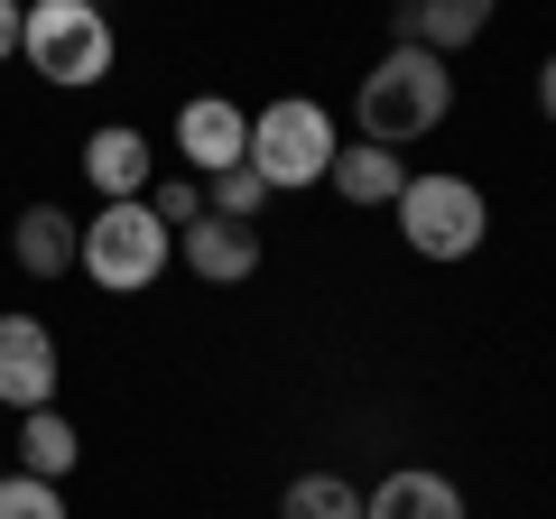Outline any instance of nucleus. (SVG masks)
Segmentation results:
<instances>
[{
	"label": "nucleus",
	"mask_w": 556,
	"mask_h": 519,
	"mask_svg": "<svg viewBox=\"0 0 556 519\" xmlns=\"http://www.w3.org/2000/svg\"><path fill=\"white\" fill-rule=\"evenodd\" d=\"M353 112H362V140L408 149V140H427V130L455 112V75H445V56H427V47H390V56L362 75Z\"/></svg>",
	"instance_id": "f257e3e1"
},
{
	"label": "nucleus",
	"mask_w": 556,
	"mask_h": 519,
	"mask_svg": "<svg viewBox=\"0 0 556 519\" xmlns=\"http://www.w3.org/2000/svg\"><path fill=\"white\" fill-rule=\"evenodd\" d=\"M20 56L38 65L56 93H84V84L112 75L121 38H112V20H102V0H28V20H20Z\"/></svg>",
	"instance_id": "f03ea898"
},
{
	"label": "nucleus",
	"mask_w": 556,
	"mask_h": 519,
	"mask_svg": "<svg viewBox=\"0 0 556 519\" xmlns=\"http://www.w3.org/2000/svg\"><path fill=\"white\" fill-rule=\"evenodd\" d=\"M75 269L102 288V298H139V288H159L167 279V223L149 214V195L93 204V223H84V241H75Z\"/></svg>",
	"instance_id": "7ed1b4c3"
},
{
	"label": "nucleus",
	"mask_w": 556,
	"mask_h": 519,
	"mask_svg": "<svg viewBox=\"0 0 556 519\" xmlns=\"http://www.w3.org/2000/svg\"><path fill=\"white\" fill-rule=\"evenodd\" d=\"M399 241H408L417 260H473L482 232H492V204H482L473 177H455V167H427V177L399 186Z\"/></svg>",
	"instance_id": "20e7f679"
},
{
	"label": "nucleus",
	"mask_w": 556,
	"mask_h": 519,
	"mask_svg": "<svg viewBox=\"0 0 556 519\" xmlns=\"http://www.w3.org/2000/svg\"><path fill=\"white\" fill-rule=\"evenodd\" d=\"M334 112L325 102H306V93H278V102H260L251 112V167L269 177V195H306V186L334 167Z\"/></svg>",
	"instance_id": "39448f33"
},
{
	"label": "nucleus",
	"mask_w": 556,
	"mask_h": 519,
	"mask_svg": "<svg viewBox=\"0 0 556 519\" xmlns=\"http://www.w3.org/2000/svg\"><path fill=\"white\" fill-rule=\"evenodd\" d=\"M56 334H47L38 316H0V408L10 418H28V408H56Z\"/></svg>",
	"instance_id": "423d86ee"
},
{
	"label": "nucleus",
	"mask_w": 556,
	"mask_h": 519,
	"mask_svg": "<svg viewBox=\"0 0 556 519\" xmlns=\"http://www.w3.org/2000/svg\"><path fill=\"white\" fill-rule=\"evenodd\" d=\"M177 159H186V177H223V167H241V159H251V112L223 102V93H195L177 112Z\"/></svg>",
	"instance_id": "0eeeda50"
},
{
	"label": "nucleus",
	"mask_w": 556,
	"mask_h": 519,
	"mask_svg": "<svg viewBox=\"0 0 556 519\" xmlns=\"http://www.w3.org/2000/svg\"><path fill=\"white\" fill-rule=\"evenodd\" d=\"M84 186H93L102 204H130L159 186V149H149V130H130V121H102L93 140H84Z\"/></svg>",
	"instance_id": "6e6552de"
},
{
	"label": "nucleus",
	"mask_w": 556,
	"mask_h": 519,
	"mask_svg": "<svg viewBox=\"0 0 556 519\" xmlns=\"http://www.w3.org/2000/svg\"><path fill=\"white\" fill-rule=\"evenodd\" d=\"M501 0H399V47H427V56H464V47L492 28Z\"/></svg>",
	"instance_id": "1a4fd4ad"
},
{
	"label": "nucleus",
	"mask_w": 556,
	"mask_h": 519,
	"mask_svg": "<svg viewBox=\"0 0 556 519\" xmlns=\"http://www.w3.org/2000/svg\"><path fill=\"white\" fill-rule=\"evenodd\" d=\"M177 251H186V269H195L204 288H241V279L260 269V232H251V223H223V214L186 223V232H177Z\"/></svg>",
	"instance_id": "9d476101"
},
{
	"label": "nucleus",
	"mask_w": 556,
	"mask_h": 519,
	"mask_svg": "<svg viewBox=\"0 0 556 519\" xmlns=\"http://www.w3.org/2000/svg\"><path fill=\"white\" fill-rule=\"evenodd\" d=\"M362 519H464V492L427 464H399L380 473V492H362Z\"/></svg>",
	"instance_id": "9b49d317"
},
{
	"label": "nucleus",
	"mask_w": 556,
	"mask_h": 519,
	"mask_svg": "<svg viewBox=\"0 0 556 519\" xmlns=\"http://www.w3.org/2000/svg\"><path fill=\"white\" fill-rule=\"evenodd\" d=\"M75 241H84V223L65 214V204H28V214L10 223V260H20L28 279H65V269H75Z\"/></svg>",
	"instance_id": "f8f14e48"
},
{
	"label": "nucleus",
	"mask_w": 556,
	"mask_h": 519,
	"mask_svg": "<svg viewBox=\"0 0 556 519\" xmlns=\"http://www.w3.org/2000/svg\"><path fill=\"white\" fill-rule=\"evenodd\" d=\"M325 186H334L343 204H399V186H408V159H399V149H380V140H353V149H334Z\"/></svg>",
	"instance_id": "ddd939ff"
},
{
	"label": "nucleus",
	"mask_w": 556,
	"mask_h": 519,
	"mask_svg": "<svg viewBox=\"0 0 556 519\" xmlns=\"http://www.w3.org/2000/svg\"><path fill=\"white\" fill-rule=\"evenodd\" d=\"M75 455H84V436H75L65 408H28V418H20V473L65 482V473H75Z\"/></svg>",
	"instance_id": "4468645a"
},
{
	"label": "nucleus",
	"mask_w": 556,
	"mask_h": 519,
	"mask_svg": "<svg viewBox=\"0 0 556 519\" xmlns=\"http://www.w3.org/2000/svg\"><path fill=\"white\" fill-rule=\"evenodd\" d=\"M278 519H362V492L343 473H298L278 492Z\"/></svg>",
	"instance_id": "2eb2a0df"
},
{
	"label": "nucleus",
	"mask_w": 556,
	"mask_h": 519,
	"mask_svg": "<svg viewBox=\"0 0 556 519\" xmlns=\"http://www.w3.org/2000/svg\"><path fill=\"white\" fill-rule=\"evenodd\" d=\"M260 204H269V177H260L251 159L223 167V177H204V214H223V223H260Z\"/></svg>",
	"instance_id": "dca6fc26"
},
{
	"label": "nucleus",
	"mask_w": 556,
	"mask_h": 519,
	"mask_svg": "<svg viewBox=\"0 0 556 519\" xmlns=\"http://www.w3.org/2000/svg\"><path fill=\"white\" fill-rule=\"evenodd\" d=\"M0 519H65V492L38 473H0Z\"/></svg>",
	"instance_id": "f3484780"
},
{
	"label": "nucleus",
	"mask_w": 556,
	"mask_h": 519,
	"mask_svg": "<svg viewBox=\"0 0 556 519\" xmlns=\"http://www.w3.org/2000/svg\"><path fill=\"white\" fill-rule=\"evenodd\" d=\"M149 214H159L167 232H186V223H204V177H167L159 195H149Z\"/></svg>",
	"instance_id": "a211bd4d"
},
{
	"label": "nucleus",
	"mask_w": 556,
	"mask_h": 519,
	"mask_svg": "<svg viewBox=\"0 0 556 519\" xmlns=\"http://www.w3.org/2000/svg\"><path fill=\"white\" fill-rule=\"evenodd\" d=\"M20 20H28V0H0V65L20 56Z\"/></svg>",
	"instance_id": "6ab92c4d"
},
{
	"label": "nucleus",
	"mask_w": 556,
	"mask_h": 519,
	"mask_svg": "<svg viewBox=\"0 0 556 519\" xmlns=\"http://www.w3.org/2000/svg\"><path fill=\"white\" fill-rule=\"evenodd\" d=\"M538 112H547V130H556V56L538 65Z\"/></svg>",
	"instance_id": "aec40b11"
}]
</instances>
